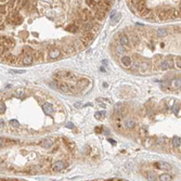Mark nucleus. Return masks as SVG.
Returning a JSON list of instances; mask_svg holds the SVG:
<instances>
[{
    "instance_id": "obj_1",
    "label": "nucleus",
    "mask_w": 181,
    "mask_h": 181,
    "mask_svg": "<svg viewBox=\"0 0 181 181\" xmlns=\"http://www.w3.org/2000/svg\"><path fill=\"white\" fill-rule=\"evenodd\" d=\"M47 55H48V61L49 60H58V59H60L61 55H62L61 48H59V47H57V48H52L50 51H48Z\"/></svg>"
},
{
    "instance_id": "obj_2",
    "label": "nucleus",
    "mask_w": 181,
    "mask_h": 181,
    "mask_svg": "<svg viewBox=\"0 0 181 181\" xmlns=\"http://www.w3.org/2000/svg\"><path fill=\"white\" fill-rule=\"evenodd\" d=\"M120 64L123 65L124 67L126 68H130V66H131V63H132V59L130 57H128V55H121L120 58Z\"/></svg>"
},
{
    "instance_id": "obj_3",
    "label": "nucleus",
    "mask_w": 181,
    "mask_h": 181,
    "mask_svg": "<svg viewBox=\"0 0 181 181\" xmlns=\"http://www.w3.org/2000/svg\"><path fill=\"white\" fill-rule=\"evenodd\" d=\"M41 108H42L43 113H45L46 115H49V114H51V113H53L54 112V108H53V106H52V104L51 103H49V102L43 103V104L41 105Z\"/></svg>"
},
{
    "instance_id": "obj_4",
    "label": "nucleus",
    "mask_w": 181,
    "mask_h": 181,
    "mask_svg": "<svg viewBox=\"0 0 181 181\" xmlns=\"http://www.w3.org/2000/svg\"><path fill=\"white\" fill-rule=\"evenodd\" d=\"M52 144H53V141H52L51 138H46V139H43V140H41V141L39 142V145L41 146V148H43V149L51 148Z\"/></svg>"
},
{
    "instance_id": "obj_5",
    "label": "nucleus",
    "mask_w": 181,
    "mask_h": 181,
    "mask_svg": "<svg viewBox=\"0 0 181 181\" xmlns=\"http://www.w3.org/2000/svg\"><path fill=\"white\" fill-rule=\"evenodd\" d=\"M58 88L60 89L62 92H64V93H71L72 92L70 85H67V84H64V83H60V84H59Z\"/></svg>"
},
{
    "instance_id": "obj_6",
    "label": "nucleus",
    "mask_w": 181,
    "mask_h": 181,
    "mask_svg": "<svg viewBox=\"0 0 181 181\" xmlns=\"http://www.w3.org/2000/svg\"><path fill=\"white\" fill-rule=\"evenodd\" d=\"M155 166H156L158 169H162V170H170L171 169L170 165L165 163V162H157V163L155 164Z\"/></svg>"
},
{
    "instance_id": "obj_7",
    "label": "nucleus",
    "mask_w": 181,
    "mask_h": 181,
    "mask_svg": "<svg viewBox=\"0 0 181 181\" xmlns=\"http://www.w3.org/2000/svg\"><path fill=\"white\" fill-rule=\"evenodd\" d=\"M10 0H0V21H1V15L7 10V4Z\"/></svg>"
},
{
    "instance_id": "obj_8",
    "label": "nucleus",
    "mask_w": 181,
    "mask_h": 181,
    "mask_svg": "<svg viewBox=\"0 0 181 181\" xmlns=\"http://www.w3.org/2000/svg\"><path fill=\"white\" fill-rule=\"evenodd\" d=\"M119 43L124 47H127V46H130V39L128 38L127 35H121L119 37Z\"/></svg>"
},
{
    "instance_id": "obj_9",
    "label": "nucleus",
    "mask_w": 181,
    "mask_h": 181,
    "mask_svg": "<svg viewBox=\"0 0 181 181\" xmlns=\"http://www.w3.org/2000/svg\"><path fill=\"white\" fill-rule=\"evenodd\" d=\"M89 83L90 82L87 78H83V79L78 80V83H77V87H78V89H83V88H85L86 86H88Z\"/></svg>"
},
{
    "instance_id": "obj_10",
    "label": "nucleus",
    "mask_w": 181,
    "mask_h": 181,
    "mask_svg": "<svg viewBox=\"0 0 181 181\" xmlns=\"http://www.w3.org/2000/svg\"><path fill=\"white\" fill-rule=\"evenodd\" d=\"M63 168H65V164H64V162H57L54 165H53V169L54 171H59V170H62Z\"/></svg>"
},
{
    "instance_id": "obj_11",
    "label": "nucleus",
    "mask_w": 181,
    "mask_h": 181,
    "mask_svg": "<svg viewBox=\"0 0 181 181\" xmlns=\"http://www.w3.org/2000/svg\"><path fill=\"white\" fill-rule=\"evenodd\" d=\"M124 126L126 128H133L136 126V121L133 119H131V118H127L124 123Z\"/></svg>"
},
{
    "instance_id": "obj_12",
    "label": "nucleus",
    "mask_w": 181,
    "mask_h": 181,
    "mask_svg": "<svg viewBox=\"0 0 181 181\" xmlns=\"http://www.w3.org/2000/svg\"><path fill=\"white\" fill-rule=\"evenodd\" d=\"M173 145L176 149H180V137L175 136L173 138Z\"/></svg>"
},
{
    "instance_id": "obj_13",
    "label": "nucleus",
    "mask_w": 181,
    "mask_h": 181,
    "mask_svg": "<svg viewBox=\"0 0 181 181\" xmlns=\"http://www.w3.org/2000/svg\"><path fill=\"white\" fill-rule=\"evenodd\" d=\"M168 29H166V28H161V29H158L157 32H156V34H157V36H160V37H165V36H167L168 35Z\"/></svg>"
},
{
    "instance_id": "obj_14",
    "label": "nucleus",
    "mask_w": 181,
    "mask_h": 181,
    "mask_svg": "<svg viewBox=\"0 0 181 181\" xmlns=\"http://www.w3.org/2000/svg\"><path fill=\"white\" fill-rule=\"evenodd\" d=\"M173 111L174 113L177 115V116H179V113H180V102H176L173 107Z\"/></svg>"
},
{
    "instance_id": "obj_15",
    "label": "nucleus",
    "mask_w": 181,
    "mask_h": 181,
    "mask_svg": "<svg viewBox=\"0 0 181 181\" xmlns=\"http://www.w3.org/2000/svg\"><path fill=\"white\" fill-rule=\"evenodd\" d=\"M171 87L174 89H180V78H176L171 83Z\"/></svg>"
},
{
    "instance_id": "obj_16",
    "label": "nucleus",
    "mask_w": 181,
    "mask_h": 181,
    "mask_svg": "<svg viewBox=\"0 0 181 181\" xmlns=\"http://www.w3.org/2000/svg\"><path fill=\"white\" fill-rule=\"evenodd\" d=\"M173 178H171V176L170 175H168V174H163V175H161L160 177H158V179L157 180H163V181H168V180H171Z\"/></svg>"
},
{
    "instance_id": "obj_17",
    "label": "nucleus",
    "mask_w": 181,
    "mask_h": 181,
    "mask_svg": "<svg viewBox=\"0 0 181 181\" xmlns=\"http://www.w3.org/2000/svg\"><path fill=\"white\" fill-rule=\"evenodd\" d=\"M116 52L118 53V55H123L125 52H126V49H125V47L124 46H121V45H119V46H117L116 47Z\"/></svg>"
},
{
    "instance_id": "obj_18",
    "label": "nucleus",
    "mask_w": 181,
    "mask_h": 181,
    "mask_svg": "<svg viewBox=\"0 0 181 181\" xmlns=\"http://www.w3.org/2000/svg\"><path fill=\"white\" fill-rule=\"evenodd\" d=\"M94 116H95V118H98V119H101V117L105 116V112H96Z\"/></svg>"
},
{
    "instance_id": "obj_19",
    "label": "nucleus",
    "mask_w": 181,
    "mask_h": 181,
    "mask_svg": "<svg viewBox=\"0 0 181 181\" xmlns=\"http://www.w3.org/2000/svg\"><path fill=\"white\" fill-rule=\"evenodd\" d=\"M114 16H115V17H112V23H113V24H116L117 22L119 21V17H120V15H119V14H115Z\"/></svg>"
},
{
    "instance_id": "obj_20",
    "label": "nucleus",
    "mask_w": 181,
    "mask_h": 181,
    "mask_svg": "<svg viewBox=\"0 0 181 181\" xmlns=\"http://www.w3.org/2000/svg\"><path fill=\"white\" fill-rule=\"evenodd\" d=\"M148 178H149V180H156V176H155L153 173H150Z\"/></svg>"
},
{
    "instance_id": "obj_21",
    "label": "nucleus",
    "mask_w": 181,
    "mask_h": 181,
    "mask_svg": "<svg viewBox=\"0 0 181 181\" xmlns=\"http://www.w3.org/2000/svg\"><path fill=\"white\" fill-rule=\"evenodd\" d=\"M102 130H103V128H102V127H96V128H95V132H98V133L102 132Z\"/></svg>"
},
{
    "instance_id": "obj_22",
    "label": "nucleus",
    "mask_w": 181,
    "mask_h": 181,
    "mask_svg": "<svg viewBox=\"0 0 181 181\" xmlns=\"http://www.w3.org/2000/svg\"><path fill=\"white\" fill-rule=\"evenodd\" d=\"M66 127L70 128V129H73V128H74V125L72 124V123H67V124H66Z\"/></svg>"
},
{
    "instance_id": "obj_23",
    "label": "nucleus",
    "mask_w": 181,
    "mask_h": 181,
    "mask_svg": "<svg viewBox=\"0 0 181 181\" xmlns=\"http://www.w3.org/2000/svg\"><path fill=\"white\" fill-rule=\"evenodd\" d=\"M75 106H76V107H80V106H82V103H76V104H75Z\"/></svg>"
},
{
    "instance_id": "obj_24",
    "label": "nucleus",
    "mask_w": 181,
    "mask_h": 181,
    "mask_svg": "<svg viewBox=\"0 0 181 181\" xmlns=\"http://www.w3.org/2000/svg\"><path fill=\"white\" fill-rule=\"evenodd\" d=\"M108 142H111V143H113V144H116V142L114 141V140H112V139H108Z\"/></svg>"
}]
</instances>
